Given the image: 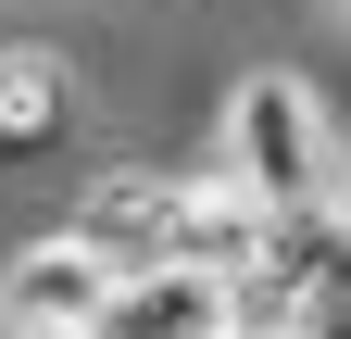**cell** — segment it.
<instances>
[{
    "label": "cell",
    "mask_w": 351,
    "mask_h": 339,
    "mask_svg": "<svg viewBox=\"0 0 351 339\" xmlns=\"http://www.w3.org/2000/svg\"><path fill=\"white\" fill-rule=\"evenodd\" d=\"M88 339H226V289L213 277H113Z\"/></svg>",
    "instance_id": "5b68a950"
},
{
    "label": "cell",
    "mask_w": 351,
    "mask_h": 339,
    "mask_svg": "<svg viewBox=\"0 0 351 339\" xmlns=\"http://www.w3.org/2000/svg\"><path fill=\"white\" fill-rule=\"evenodd\" d=\"M201 176H226L251 214H351V139H339V113L314 75H289V63H251L226 113H213V163Z\"/></svg>",
    "instance_id": "6da1fadb"
},
{
    "label": "cell",
    "mask_w": 351,
    "mask_h": 339,
    "mask_svg": "<svg viewBox=\"0 0 351 339\" xmlns=\"http://www.w3.org/2000/svg\"><path fill=\"white\" fill-rule=\"evenodd\" d=\"M176 214H189V176H176V163H113V176L75 201L63 239L88 264H113V277H163L176 264Z\"/></svg>",
    "instance_id": "7a4b0ae2"
},
{
    "label": "cell",
    "mask_w": 351,
    "mask_h": 339,
    "mask_svg": "<svg viewBox=\"0 0 351 339\" xmlns=\"http://www.w3.org/2000/svg\"><path fill=\"white\" fill-rule=\"evenodd\" d=\"M88 126V63L51 38H0V163H51Z\"/></svg>",
    "instance_id": "3957f363"
},
{
    "label": "cell",
    "mask_w": 351,
    "mask_h": 339,
    "mask_svg": "<svg viewBox=\"0 0 351 339\" xmlns=\"http://www.w3.org/2000/svg\"><path fill=\"white\" fill-rule=\"evenodd\" d=\"M113 302V264H88L75 239H38L0 264V339H88Z\"/></svg>",
    "instance_id": "277c9868"
}]
</instances>
